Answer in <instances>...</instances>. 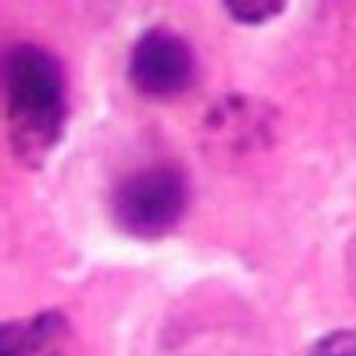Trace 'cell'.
<instances>
[{
  "mask_svg": "<svg viewBox=\"0 0 356 356\" xmlns=\"http://www.w3.org/2000/svg\"><path fill=\"white\" fill-rule=\"evenodd\" d=\"M2 100L13 155L39 169L59 147L70 118V90L59 57L19 41L2 54Z\"/></svg>",
  "mask_w": 356,
  "mask_h": 356,
  "instance_id": "1",
  "label": "cell"
},
{
  "mask_svg": "<svg viewBox=\"0 0 356 356\" xmlns=\"http://www.w3.org/2000/svg\"><path fill=\"white\" fill-rule=\"evenodd\" d=\"M190 200V177L179 165L149 163L116 181L110 193V216L127 236L153 243L181 224Z\"/></svg>",
  "mask_w": 356,
  "mask_h": 356,
  "instance_id": "2",
  "label": "cell"
},
{
  "mask_svg": "<svg viewBox=\"0 0 356 356\" xmlns=\"http://www.w3.org/2000/svg\"><path fill=\"white\" fill-rule=\"evenodd\" d=\"M129 80L147 98L165 100L184 94L195 80L190 41L167 27L143 31L129 55Z\"/></svg>",
  "mask_w": 356,
  "mask_h": 356,
  "instance_id": "3",
  "label": "cell"
},
{
  "mask_svg": "<svg viewBox=\"0 0 356 356\" xmlns=\"http://www.w3.org/2000/svg\"><path fill=\"white\" fill-rule=\"evenodd\" d=\"M74 328L59 309H43L27 318L4 322L0 356H72Z\"/></svg>",
  "mask_w": 356,
  "mask_h": 356,
  "instance_id": "4",
  "label": "cell"
},
{
  "mask_svg": "<svg viewBox=\"0 0 356 356\" xmlns=\"http://www.w3.org/2000/svg\"><path fill=\"white\" fill-rule=\"evenodd\" d=\"M287 8V2H279V0H252V2H222V10L228 15V19H232L238 25L245 27H259L265 25L269 21H273L277 17L283 15V10Z\"/></svg>",
  "mask_w": 356,
  "mask_h": 356,
  "instance_id": "5",
  "label": "cell"
},
{
  "mask_svg": "<svg viewBox=\"0 0 356 356\" xmlns=\"http://www.w3.org/2000/svg\"><path fill=\"white\" fill-rule=\"evenodd\" d=\"M303 356H356V328L330 332L316 340Z\"/></svg>",
  "mask_w": 356,
  "mask_h": 356,
  "instance_id": "6",
  "label": "cell"
}]
</instances>
